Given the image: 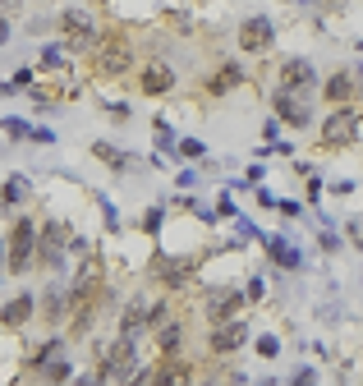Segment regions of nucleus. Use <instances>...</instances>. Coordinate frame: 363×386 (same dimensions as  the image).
Masks as SVG:
<instances>
[{
  "label": "nucleus",
  "instance_id": "nucleus-29",
  "mask_svg": "<svg viewBox=\"0 0 363 386\" xmlns=\"http://www.w3.org/2000/svg\"><path fill=\"white\" fill-rule=\"evenodd\" d=\"M276 354H281V341L262 331V336H258V359H276Z\"/></svg>",
  "mask_w": 363,
  "mask_h": 386
},
{
  "label": "nucleus",
  "instance_id": "nucleus-15",
  "mask_svg": "<svg viewBox=\"0 0 363 386\" xmlns=\"http://www.w3.org/2000/svg\"><path fill=\"white\" fill-rule=\"evenodd\" d=\"M143 92L147 96H166V92H170L175 88V70H170V65H166V60H147V70H143Z\"/></svg>",
  "mask_w": 363,
  "mask_h": 386
},
{
  "label": "nucleus",
  "instance_id": "nucleus-17",
  "mask_svg": "<svg viewBox=\"0 0 363 386\" xmlns=\"http://www.w3.org/2000/svg\"><path fill=\"white\" fill-rule=\"evenodd\" d=\"M152 331H156V350H161V359L180 354V345H184V322H180V317H166V322H156Z\"/></svg>",
  "mask_w": 363,
  "mask_h": 386
},
{
  "label": "nucleus",
  "instance_id": "nucleus-33",
  "mask_svg": "<svg viewBox=\"0 0 363 386\" xmlns=\"http://www.w3.org/2000/svg\"><path fill=\"white\" fill-rule=\"evenodd\" d=\"M143 230H147V235H156V230H161V207L143 211Z\"/></svg>",
  "mask_w": 363,
  "mask_h": 386
},
{
  "label": "nucleus",
  "instance_id": "nucleus-28",
  "mask_svg": "<svg viewBox=\"0 0 363 386\" xmlns=\"http://www.w3.org/2000/svg\"><path fill=\"white\" fill-rule=\"evenodd\" d=\"M318 248H322V253H340L345 244H340V235H336L331 226H322V239H318Z\"/></svg>",
  "mask_w": 363,
  "mask_h": 386
},
{
  "label": "nucleus",
  "instance_id": "nucleus-21",
  "mask_svg": "<svg viewBox=\"0 0 363 386\" xmlns=\"http://www.w3.org/2000/svg\"><path fill=\"white\" fill-rule=\"evenodd\" d=\"M28 198H33V184H28L23 175H9L5 189H0V207H23Z\"/></svg>",
  "mask_w": 363,
  "mask_h": 386
},
{
  "label": "nucleus",
  "instance_id": "nucleus-20",
  "mask_svg": "<svg viewBox=\"0 0 363 386\" xmlns=\"http://www.w3.org/2000/svg\"><path fill=\"white\" fill-rule=\"evenodd\" d=\"M33 313H37V299L33 294H14L5 308H0V322H5V326H23Z\"/></svg>",
  "mask_w": 363,
  "mask_h": 386
},
{
  "label": "nucleus",
  "instance_id": "nucleus-43",
  "mask_svg": "<svg viewBox=\"0 0 363 386\" xmlns=\"http://www.w3.org/2000/svg\"><path fill=\"white\" fill-rule=\"evenodd\" d=\"M0 263H5V244H0Z\"/></svg>",
  "mask_w": 363,
  "mask_h": 386
},
{
  "label": "nucleus",
  "instance_id": "nucleus-19",
  "mask_svg": "<svg viewBox=\"0 0 363 386\" xmlns=\"http://www.w3.org/2000/svg\"><path fill=\"white\" fill-rule=\"evenodd\" d=\"M262 248H267V258H271L276 267H286V272H294V267L303 263V258H299V248H294L286 235H271V239H262Z\"/></svg>",
  "mask_w": 363,
  "mask_h": 386
},
{
  "label": "nucleus",
  "instance_id": "nucleus-36",
  "mask_svg": "<svg viewBox=\"0 0 363 386\" xmlns=\"http://www.w3.org/2000/svg\"><path fill=\"white\" fill-rule=\"evenodd\" d=\"M276 211H281V216H299L303 207H299V202H290V198H281V202H276Z\"/></svg>",
  "mask_w": 363,
  "mask_h": 386
},
{
  "label": "nucleus",
  "instance_id": "nucleus-26",
  "mask_svg": "<svg viewBox=\"0 0 363 386\" xmlns=\"http://www.w3.org/2000/svg\"><path fill=\"white\" fill-rule=\"evenodd\" d=\"M175 143H180V138H175V129L166 120H156V148H161V152H175Z\"/></svg>",
  "mask_w": 363,
  "mask_h": 386
},
{
  "label": "nucleus",
  "instance_id": "nucleus-35",
  "mask_svg": "<svg viewBox=\"0 0 363 386\" xmlns=\"http://www.w3.org/2000/svg\"><path fill=\"white\" fill-rule=\"evenodd\" d=\"M28 33H33V37H46V33H51V18H33V23H28Z\"/></svg>",
  "mask_w": 363,
  "mask_h": 386
},
{
  "label": "nucleus",
  "instance_id": "nucleus-37",
  "mask_svg": "<svg viewBox=\"0 0 363 386\" xmlns=\"http://www.w3.org/2000/svg\"><path fill=\"white\" fill-rule=\"evenodd\" d=\"M193 180H198V170H180V175H175V184H180V189H193Z\"/></svg>",
  "mask_w": 363,
  "mask_h": 386
},
{
  "label": "nucleus",
  "instance_id": "nucleus-40",
  "mask_svg": "<svg viewBox=\"0 0 363 386\" xmlns=\"http://www.w3.org/2000/svg\"><path fill=\"white\" fill-rule=\"evenodd\" d=\"M9 83H14V88H28V83H33V70H18V74H14Z\"/></svg>",
  "mask_w": 363,
  "mask_h": 386
},
{
  "label": "nucleus",
  "instance_id": "nucleus-5",
  "mask_svg": "<svg viewBox=\"0 0 363 386\" xmlns=\"http://www.w3.org/2000/svg\"><path fill=\"white\" fill-rule=\"evenodd\" d=\"M359 138V111L354 106H336V111L327 115V124H322V148H350V143Z\"/></svg>",
  "mask_w": 363,
  "mask_h": 386
},
{
  "label": "nucleus",
  "instance_id": "nucleus-1",
  "mask_svg": "<svg viewBox=\"0 0 363 386\" xmlns=\"http://www.w3.org/2000/svg\"><path fill=\"white\" fill-rule=\"evenodd\" d=\"M134 377H139V345H134V336L120 331L102 350V368L92 373V382H134Z\"/></svg>",
  "mask_w": 363,
  "mask_h": 386
},
{
  "label": "nucleus",
  "instance_id": "nucleus-8",
  "mask_svg": "<svg viewBox=\"0 0 363 386\" xmlns=\"http://www.w3.org/2000/svg\"><path fill=\"white\" fill-rule=\"evenodd\" d=\"M244 345H249V322L244 317H225V322H217V331H212V354H239Z\"/></svg>",
  "mask_w": 363,
  "mask_h": 386
},
{
  "label": "nucleus",
  "instance_id": "nucleus-31",
  "mask_svg": "<svg viewBox=\"0 0 363 386\" xmlns=\"http://www.w3.org/2000/svg\"><path fill=\"white\" fill-rule=\"evenodd\" d=\"M345 239H350V248H363V216H350Z\"/></svg>",
  "mask_w": 363,
  "mask_h": 386
},
{
  "label": "nucleus",
  "instance_id": "nucleus-18",
  "mask_svg": "<svg viewBox=\"0 0 363 386\" xmlns=\"http://www.w3.org/2000/svg\"><path fill=\"white\" fill-rule=\"evenodd\" d=\"M156 276H161L170 290H184L193 281V263H184V258H175V263L170 258H156Z\"/></svg>",
  "mask_w": 363,
  "mask_h": 386
},
{
  "label": "nucleus",
  "instance_id": "nucleus-7",
  "mask_svg": "<svg viewBox=\"0 0 363 386\" xmlns=\"http://www.w3.org/2000/svg\"><path fill=\"white\" fill-rule=\"evenodd\" d=\"M60 33H65V46H70V51H87V46L97 42V28H92V18H87L83 9H65Z\"/></svg>",
  "mask_w": 363,
  "mask_h": 386
},
{
  "label": "nucleus",
  "instance_id": "nucleus-38",
  "mask_svg": "<svg viewBox=\"0 0 363 386\" xmlns=\"http://www.w3.org/2000/svg\"><path fill=\"white\" fill-rule=\"evenodd\" d=\"M308 198H313V202H318V198H322V180H318V175H313V170H308Z\"/></svg>",
  "mask_w": 363,
  "mask_h": 386
},
{
  "label": "nucleus",
  "instance_id": "nucleus-42",
  "mask_svg": "<svg viewBox=\"0 0 363 386\" xmlns=\"http://www.w3.org/2000/svg\"><path fill=\"white\" fill-rule=\"evenodd\" d=\"M18 5V0H0V9H14Z\"/></svg>",
  "mask_w": 363,
  "mask_h": 386
},
{
  "label": "nucleus",
  "instance_id": "nucleus-25",
  "mask_svg": "<svg viewBox=\"0 0 363 386\" xmlns=\"http://www.w3.org/2000/svg\"><path fill=\"white\" fill-rule=\"evenodd\" d=\"M0 129H5L9 138H18V143L33 138V124H28V120H0Z\"/></svg>",
  "mask_w": 363,
  "mask_h": 386
},
{
  "label": "nucleus",
  "instance_id": "nucleus-45",
  "mask_svg": "<svg viewBox=\"0 0 363 386\" xmlns=\"http://www.w3.org/2000/svg\"><path fill=\"white\" fill-rule=\"evenodd\" d=\"M359 51H363V42H359Z\"/></svg>",
  "mask_w": 363,
  "mask_h": 386
},
{
  "label": "nucleus",
  "instance_id": "nucleus-27",
  "mask_svg": "<svg viewBox=\"0 0 363 386\" xmlns=\"http://www.w3.org/2000/svg\"><path fill=\"white\" fill-rule=\"evenodd\" d=\"M175 157H180V161H184V157H189V161H198V157H202V143H198V138L175 143Z\"/></svg>",
  "mask_w": 363,
  "mask_h": 386
},
{
  "label": "nucleus",
  "instance_id": "nucleus-34",
  "mask_svg": "<svg viewBox=\"0 0 363 386\" xmlns=\"http://www.w3.org/2000/svg\"><path fill=\"white\" fill-rule=\"evenodd\" d=\"M262 294H267V285H262V276H253L249 290H244V299H262Z\"/></svg>",
  "mask_w": 363,
  "mask_h": 386
},
{
  "label": "nucleus",
  "instance_id": "nucleus-16",
  "mask_svg": "<svg viewBox=\"0 0 363 386\" xmlns=\"http://www.w3.org/2000/svg\"><path fill=\"white\" fill-rule=\"evenodd\" d=\"M70 308H74L70 285H51V290L42 294V313H46V322H70Z\"/></svg>",
  "mask_w": 363,
  "mask_h": 386
},
{
  "label": "nucleus",
  "instance_id": "nucleus-14",
  "mask_svg": "<svg viewBox=\"0 0 363 386\" xmlns=\"http://www.w3.org/2000/svg\"><path fill=\"white\" fill-rule=\"evenodd\" d=\"M322 96H327V101H336V106L354 101V96H359V74H350V70H336L327 83H322Z\"/></svg>",
  "mask_w": 363,
  "mask_h": 386
},
{
  "label": "nucleus",
  "instance_id": "nucleus-10",
  "mask_svg": "<svg viewBox=\"0 0 363 386\" xmlns=\"http://www.w3.org/2000/svg\"><path fill=\"white\" fill-rule=\"evenodd\" d=\"M271 37H276L271 18L267 14H253V18H244V23H239V51L244 55H258V51H267V46H271Z\"/></svg>",
  "mask_w": 363,
  "mask_h": 386
},
{
  "label": "nucleus",
  "instance_id": "nucleus-32",
  "mask_svg": "<svg viewBox=\"0 0 363 386\" xmlns=\"http://www.w3.org/2000/svg\"><path fill=\"white\" fill-rule=\"evenodd\" d=\"M55 354H65V341H46L42 350H37V368H42L46 359H55Z\"/></svg>",
  "mask_w": 363,
  "mask_h": 386
},
{
  "label": "nucleus",
  "instance_id": "nucleus-24",
  "mask_svg": "<svg viewBox=\"0 0 363 386\" xmlns=\"http://www.w3.org/2000/svg\"><path fill=\"white\" fill-rule=\"evenodd\" d=\"M244 79V70H239V65H225V70H217V74H212V92H230L234 88V83H239Z\"/></svg>",
  "mask_w": 363,
  "mask_h": 386
},
{
  "label": "nucleus",
  "instance_id": "nucleus-39",
  "mask_svg": "<svg viewBox=\"0 0 363 386\" xmlns=\"http://www.w3.org/2000/svg\"><path fill=\"white\" fill-rule=\"evenodd\" d=\"M106 115H115V120H129V106L115 101V106H106Z\"/></svg>",
  "mask_w": 363,
  "mask_h": 386
},
{
  "label": "nucleus",
  "instance_id": "nucleus-44",
  "mask_svg": "<svg viewBox=\"0 0 363 386\" xmlns=\"http://www.w3.org/2000/svg\"><path fill=\"white\" fill-rule=\"evenodd\" d=\"M359 129H363V115H359Z\"/></svg>",
  "mask_w": 363,
  "mask_h": 386
},
{
  "label": "nucleus",
  "instance_id": "nucleus-4",
  "mask_svg": "<svg viewBox=\"0 0 363 386\" xmlns=\"http://www.w3.org/2000/svg\"><path fill=\"white\" fill-rule=\"evenodd\" d=\"M271 111H276V120L290 124V129H308V120H313V96L308 92L276 88V92H271Z\"/></svg>",
  "mask_w": 363,
  "mask_h": 386
},
{
  "label": "nucleus",
  "instance_id": "nucleus-2",
  "mask_svg": "<svg viewBox=\"0 0 363 386\" xmlns=\"http://www.w3.org/2000/svg\"><path fill=\"white\" fill-rule=\"evenodd\" d=\"M78 244H83V239H78L74 230L65 226V221H46V226L37 230V258H33V263L60 272V267H65V253H70V248H78Z\"/></svg>",
  "mask_w": 363,
  "mask_h": 386
},
{
  "label": "nucleus",
  "instance_id": "nucleus-9",
  "mask_svg": "<svg viewBox=\"0 0 363 386\" xmlns=\"http://www.w3.org/2000/svg\"><path fill=\"white\" fill-rule=\"evenodd\" d=\"M129 60H134V51L124 37H111V42L97 46V74H106V79H120L129 70Z\"/></svg>",
  "mask_w": 363,
  "mask_h": 386
},
{
  "label": "nucleus",
  "instance_id": "nucleus-41",
  "mask_svg": "<svg viewBox=\"0 0 363 386\" xmlns=\"http://www.w3.org/2000/svg\"><path fill=\"white\" fill-rule=\"evenodd\" d=\"M9 42V23H5V18H0V46H5Z\"/></svg>",
  "mask_w": 363,
  "mask_h": 386
},
{
  "label": "nucleus",
  "instance_id": "nucleus-23",
  "mask_svg": "<svg viewBox=\"0 0 363 386\" xmlns=\"http://www.w3.org/2000/svg\"><path fill=\"white\" fill-rule=\"evenodd\" d=\"M37 373H42L46 382H70V377H74L70 359H60V354H55V359H46V363H42V368H37Z\"/></svg>",
  "mask_w": 363,
  "mask_h": 386
},
{
  "label": "nucleus",
  "instance_id": "nucleus-30",
  "mask_svg": "<svg viewBox=\"0 0 363 386\" xmlns=\"http://www.w3.org/2000/svg\"><path fill=\"white\" fill-rule=\"evenodd\" d=\"M42 70H65V51L60 46H46L42 51Z\"/></svg>",
  "mask_w": 363,
  "mask_h": 386
},
{
  "label": "nucleus",
  "instance_id": "nucleus-12",
  "mask_svg": "<svg viewBox=\"0 0 363 386\" xmlns=\"http://www.w3.org/2000/svg\"><path fill=\"white\" fill-rule=\"evenodd\" d=\"M281 88H290V92H313V88H318V74H313V65L299 60V55H294V60H286V65H281Z\"/></svg>",
  "mask_w": 363,
  "mask_h": 386
},
{
  "label": "nucleus",
  "instance_id": "nucleus-11",
  "mask_svg": "<svg viewBox=\"0 0 363 386\" xmlns=\"http://www.w3.org/2000/svg\"><path fill=\"white\" fill-rule=\"evenodd\" d=\"M102 258H97V253H87L83 258V267H78V272H74V285H70V294L74 299H97V294H102Z\"/></svg>",
  "mask_w": 363,
  "mask_h": 386
},
{
  "label": "nucleus",
  "instance_id": "nucleus-6",
  "mask_svg": "<svg viewBox=\"0 0 363 386\" xmlns=\"http://www.w3.org/2000/svg\"><path fill=\"white\" fill-rule=\"evenodd\" d=\"M166 317H170V313H166V304H147V299L139 294L129 308H124V317H120V331L139 341V331H143V326H156V322H166Z\"/></svg>",
  "mask_w": 363,
  "mask_h": 386
},
{
  "label": "nucleus",
  "instance_id": "nucleus-22",
  "mask_svg": "<svg viewBox=\"0 0 363 386\" xmlns=\"http://www.w3.org/2000/svg\"><path fill=\"white\" fill-rule=\"evenodd\" d=\"M92 157H97V161H106V166H115V170H129V166H134V161L124 157L120 148H111V143H92Z\"/></svg>",
  "mask_w": 363,
  "mask_h": 386
},
{
  "label": "nucleus",
  "instance_id": "nucleus-13",
  "mask_svg": "<svg viewBox=\"0 0 363 386\" xmlns=\"http://www.w3.org/2000/svg\"><path fill=\"white\" fill-rule=\"evenodd\" d=\"M239 308H244V294H239V290H230V285H221V290H212V294H207V317H212V322L239 317Z\"/></svg>",
  "mask_w": 363,
  "mask_h": 386
},
{
  "label": "nucleus",
  "instance_id": "nucleus-3",
  "mask_svg": "<svg viewBox=\"0 0 363 386\" xmlns=\"http://www.w3.org/2000/svg\"><path fill=\"white\" fill-rule=\"evenodd\" d=\"M33 258H37V226L28 216H18L14 230H9V248H5L9 276H28L33 272Z\"/></svg>",
  "mask_w": 363,
  "mask_h": 386
}]
</instances>
